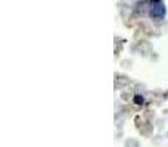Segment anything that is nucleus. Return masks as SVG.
<instances>
[{"mask_svg":"<svg viewBox=\"0 0 168 147\" xmlns=\"http://www.w3.org/2000/svg\"><path fill=\"white\" fill-rule=\"evenodd\" d=\"M134 102H136L137 105H142V103L145 102V99H143L142 96H136V97H134Z\"/></svg>","mask_w":168,"mask_h":147,"instance_id":"2","label":"nucleus"},{"mask_svg":"<svg viewBox=\"0 0 168 147\" xmlns=\"http://www.w3.org/2000/svg\"><path fill=\"white\" fill-rule=\"evenodd\" d=\"M150 16H152V18H156V19H161V18L165 16V6H164L162 1H153V3H152Z\"/></svg>","mask_w":168,"mask_h":147,"instance_id":"1","label":"nucleus"}]
</instances>
